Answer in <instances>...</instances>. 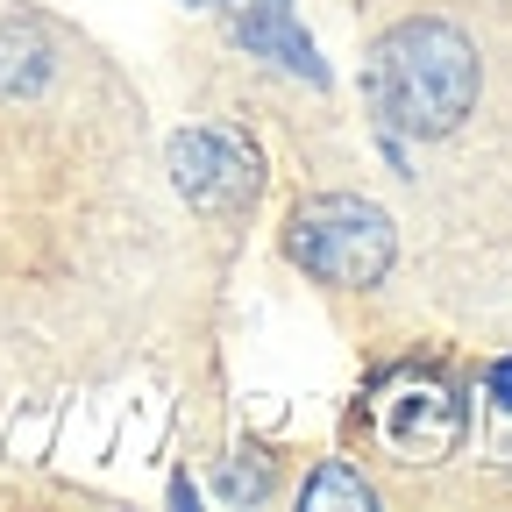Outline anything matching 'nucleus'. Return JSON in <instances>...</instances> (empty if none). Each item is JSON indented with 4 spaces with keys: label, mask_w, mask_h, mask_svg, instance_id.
<instances>
[{
    "label": "nucleus",
    "mask_w": 512,
    "mask_h": 512,
    "mask_svg": "<svg viewBox=\"0 0 512 512\" xmlns=\"http://www.w3.org/2000/svg\"><path fill=\"white\" fill-rule=\"evenodd\" d=\"M370 100L406 136H448L477 107V43L448 22H399L370 50Z\"/></svg>",
    "instance_id": "obj_1"
},
{
    "label": "nucleus",
    "mask_w": 512,
    "mask_h": 512,
    "mask_svg": "<svg viewBox=\"0 0 512 512\" xmlns=\"http://www.w3.org/2000/svg\"><path fill=\"white\" fill-rule=\"evenodd\" d=\"M328 498H342V505H370V484L356 477V470H342V463H328L306 491H299V505H328Z\"/></svg>",
    "instance_id": "obj_3"
},
{
    "label": "nucleus",
    "mask_w": 512,
    "mask_h": 512,
    "mask_svg": "<svg viewBox=\"0 0 512 512\" xmlns=\"http://www.w3.org/2000/svg\"><path fill=\"white\" fill-rule=\"evenodd\" d=\"M200 8H228V0H200Z\"/></svg>",
    "instance_id": "obj_4"
},
{
    "label": "nucleus",
    "mask_w": 512,
    "mask_h": 512,
    "mask_svg": "<svg viewBox=\"0 0 512 512\" xmlns=\"http://www.w3.org/2000/svg\"><path fill=\"white\" fill-rule=\"evenodd\" d=\"M292 264L306 271V278H320V285H377L384 271H392V228H384V214L377 207H363V200H306L299 214H292Z\"/></svg>",
    "instance_id": "obj_2"
}]
</instances>
